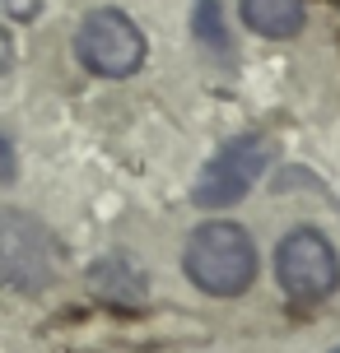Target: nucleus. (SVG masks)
Returning a JSON list of instances; mask_svg holds the SVG:
<instances>
[{
  "label": "nucleus",
  "instance_id": "nucleus-1",
  "mask_svg": "<svg viewBox=\"0 0 340 353\" xmlns=\"http://www.w3.org/2000/svg\"><path fill=\"white\" fill-rule=\"evenodd\" d=\"M182 270H187V279L196 283L200 293H210V298H238V293L256 279L252 232L243 228V223H229V219L200 223V228L187 237Z\"/></svg>",
  "mask_w": 340,
  "mask_h": 353
},
{
  "label": "nucleus",
  "instance_id": "nucleus-2",
  "mask_svg": "<svg viewBox=\"0 0 340 353\" xmlns=\"http://www.w3.org/2000/svg\"><path fill=\"white\" fill-rule=\"evenodd\" d=\"M75 56L89 74L103 79H131L144 65V33L135 28V19L122 10H89L79 19V33H75Z\"/></svg>",
  "mask_w": 340,
  "mask_h": 353
},
{
  "label": "nucleus",
  "instance_id": "nucleus-3",
  "mask_svg": "<svg viewBox=\"0 0 340 353\" xmlns=\"http://www.w3.org/2000/svg\"><path fill=\"white\" fill-rule=\"evenodd\" d=\"M275 279L289 302H322L340 288L336 247L317 228H294L275 247Z\"/></svg>",
  "mask_w": 340,
  "mask_h": 353
},
{
  "label": "nucleus",
  "instance_id": "nucleus-4",
  "mask_svg": "<svg viewBox=\"0 0 340 353\" xmlns=\"http://www.w3.org/2000/svg\"><path fill=\"white\" fill-rule=\"evenodd\" d=\"M270 140L266 135H243V140H229L215 159L200 168L196 181V205L200 210H229L238 200H247L252 186L261 181V172L270 168Z\"/></svg>",
  "mask_w": 340,
  "mask_h": 353
},
{
  "label": "nucleus",
  "instance_id": "nucleus-5",
  "mask_svg": "<svg viewBox=\"0 0 340 353\" xmlns=\"http://www.w3.org/2000/svg\"><path fill=\"white\" fill-rule=\"evenodd\" d=\"M56 274L47 228L19 210H0V279L19 293H42Z\"/></svg>",
  "mask_w": 340,
  "mask_h": 353
},
{
  "label": "nucleus",
  "instance_id": "nucleus-6",
  "mask_svg": "<svg viewBox=\"0 0 340 353\" xmlns=\"http://www.w3.org/2000/svg\"><path fill=\"white\" fill-rule=\"evenodd\" d=\"M243 23L261 37H294L303 28V0H238Z\"/></svg>",
  "mask_w": 340,
  "mask_h": 353
},
{
  "label": "nucleus",
  "instance_id": "nucleus-7",
  "mask_svg": "<svg viewBox=\"0 0 340 353\" xmlns=\"http://www.w3.org/2000/svg\"><path fill=\"white\" fill-rule=\"evenodd\" d=\"M93 283H98V293L103 298H131V302H140V288H144V279L135 274V265L131 261H122V256H112V261H103V265H93Z\"/></svg>",
  "mask_w": 340,
  "mask_h": 353
},
{
  "label": "nucleus",
  "instance_id": "nucleus-8",
  "mask_svg": "<svg viewBox=\"0 0 340 353\" xmlns=\"http://www.w3.org/2000/svg\"><path fill=\"white\" fill-rule=\"evenodd\" d=\"M196 37L215 52H229V33H224V14H219V0H200L196 5Z\"/></svg>",
  "mask_w": 340,
  "mask_h": 353
},
{
  "label": "nucleus",
  "instance_id": "nucleus-9",
  "mask_svg": "<svg viewBox=\"0 0 340 353\" xmlns=\"http://www.w3.org/2000/svg\"><path fill=\"white\" fill-rule=\"evenodd\" d=\"M0 10L10 19H33L37 10H42V0H0Z\"/></svg>",
  "mask_w": 340,
  "mask_h": 353
},
{
  "label": "nucleus",
  "instance_id": "nucleus-10",
  "mask_svg": "<svg viewBox=\"0 0 340 353\" xmlns=\"http://www.w3.org/2000/svg\"><path fill=\"white\" fill-rule=\"evenodd\" d=\"M15 144L5 140V135H0V181H15Z\"/></svg>",
  "mask_w": 340,
  "mask_h": 353
},
{
  "label": "nucleus",
  "instance_id": "nucleus-11",
  "mask_svg": "<svg viewBox=\"0 0 340 353\" xmlns=\"http://www.w3.org/2000/svg\"><path fill=\"white\" fill-rule=\"evenodd\" d=\"M5 65H10V37L0 33V70H5Z\"/></svg>",
  "mask_w": 340,
  "mask_h": 353
},
{
  "label": "nucleus",
  "instance_id": "nucleus-12",
  "mask_svg": "<svg viewBox=\"0 0 340 353\" xmlns=\"http://www.w3.org/2000/svg\"><path fill=\"white\" fill-rule=\"evenodd\" d=\"M336 353H340V349H336Z\"/></svg>",
  "mask_w": 340,
  "mask_h": 353
}]
</instances>
